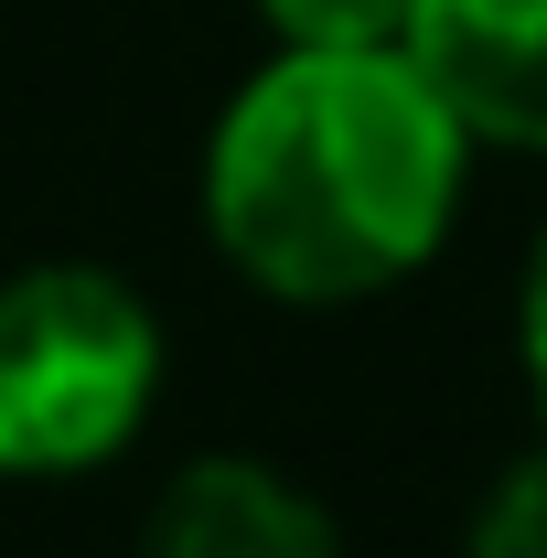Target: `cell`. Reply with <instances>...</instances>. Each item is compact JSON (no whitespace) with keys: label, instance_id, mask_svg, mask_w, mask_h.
<instances>
[{"label":"cell","instance_id":"3","mask_svg":"<svg viewBox=\"0 0 547 558\" xmlns=\"http://www.w3.org/2000/svg\"><path fill=\"white\" fill-rule=\"evenodd\" d=\"M409 65L440 86L473 150L547 161V0H418Z\"/></svg>","mask_w":547,"mask_h":558},{"label":"cell","instance_id":"1","mask_svg":"<svg viewBox=\"0 0 547 558\" xmlns=\"http://www.w3.org/2000/svg\"><path fill=\"white\" fill-rule=\"evenodd\" d=\"M473 183V130L409 44H279L205 140V236L258 301L354 312L409 290Z\"/></svg>","mask_w":547,"mask_h":558},{"label":"cell","instance_id":"5","mask_svg":"<svg viewBox=\"0 0 547 558\" xmlns=\"http://www.w3.org/2000/svg\"><path fill=\"white\" fill-rule=\"evenodd\" d=\"M462 558H547V429H537V451H515L483 484L473 526H462Z\"/></svg>","mask_w":547,"mask_h":558},{"label":"cell","instance_id":"4","mask_svg":"<svg viewBox=\"0 0 547 558\" xmlns=\"http://www.w3.org/2000/svg\"><path fill=\"white\" fill-rule=\"evenodd\" d=\"M139 558H343V526L312 484L258 451H205L150 494Z\"/></svg>","mask_w":547,"mask_h":558},{"label":"cell","instance_id":"6","mask_svg":"<svg viewBox=\"0 0 547 558\" xmlns=\"http://www.w3.org/2000/svg\"><path fill=\"white\" fill-rule=\"evenodd\" d=\"M418 0H258L269 44H409Z\"/></svg>","mask_w":547,"mask_h":558},{"label":"cell","instance_id":"2","mask_svg":"<svg viewBox=\"0 0 547 558\" xmlns=\"http://www.w3.org/2000/svg\"><path fill=\"white\" fill-rule=\"evenodd\" d=\"M161 409V312L97 258L0 279V484L108 473Z\"/></svg>","mask_w":547,"mask_h":558},{"label":"cell","instance_id":"7","mask_svg":"<svg viewBox=\"0 0 547 558\" xmlns=\"http://www.w3.org/2000/svg\"><path fill=\"white\" fill-rule=\"evenodd\" d=\"M515 354H526V398H537V429H547V226L526 247V279H515Z\"/></svg>","mask_w":547,"mask_h":558}]
</instances>
